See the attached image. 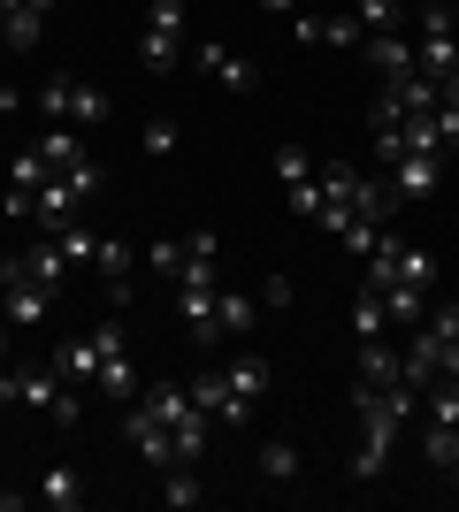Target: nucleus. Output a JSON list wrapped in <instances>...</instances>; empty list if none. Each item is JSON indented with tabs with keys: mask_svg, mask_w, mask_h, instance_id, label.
<instances>
[{
	"mask_svg": "<svg viewBox=\"0 0 459 512\" xmlns=\"http://www.w3.org/2000/svg\"><path fill=\"white\" fill-rule=\"evenodd\" d=\"M261 321V306L245 299V291H215V344H230V337H245Z\"/></svg>",
	"mask_w": 459,
	"mask_h": 512,
	"instance_id": "obj_17",
	"label": "nucleus"
},
{
	"mask_svg": "<svg viewBox=\"0 0 459 512\" xmlns=\"http://www.w3.org/2000/svg\"><path fill=\"white\" fill-rule=\"evenodd\" d=\"M8 360H16V321L0 314V367H8Z\"/></svg>",
	"mask_w": 459,
	"mask_h": 512,
	"instance_id": "obj_27",
	"label": "nucleus"
},
{
	"mask_svg": "<svg viewBox=\"0 0 459 512\" xmlns=\"http://www.w3.org/2000/svg\"><path fill=\"white\" fill-rule=\"evenodd\" d=\"M39 497H46L54 512H77V505H85V482H77V467H46Z\"/></svg>",
	"mask_w": 459,
	"mask_h": 512,
	"instance_id": "obj_20",
	"label": "nucleus"
},
{
	"mask_svg": "<svg viewBox=\"0 0 459 512\" xmlns=\"http://www.w3.org/2000/svg\"><path fill=\"white\" fill-rule=\"evenodd\" d=\"M138 146H146L153 161H161V153H176V123H146V130H138Z\"/></svg>",
	"mask_w": 459,
	"mask_h": 512,
	"instance_id": "obj_26",
	"label": "nucleus"
},
{
	"mask_svg": "<svg viewBox=\"0 0 459 512\" xmlns=\"http://www.w3.org/2000/svg\"><path fill=\"white\" fill-rule=\"evenodd\" d=\"M138 62L161 69V77L192 62V8H184V0H153L146 8V23H138Z\"/></svg>",
	"mask_w": 459,
	"mask_h": 512,
	"instance_id": "obj_2",
	"label": "nucleus"
},
{
	"mask_svg": "<svg viewBox=\"0 0 459 512\" xmlns=\"http://www.w3.org/2000/svg\"><path fill=\"white\" fill-rule=\"evenodd\" d=\"M138 260H146V276L169 283L176 268H184V237H161V245H138Z\"/></svg>",
	"mask_w": 459,
	"mask_h": 512,
	"instance_id": "obj_23",
	"label": "nucleus"
},
{
	"mask_svg": "<svg viewBox=\"0 0 459 512\" xmlns=\"http://www.w3.org/2000/svg\"><path fill=\"white\" fill-rule=\"evenodd\" d=\"M291 39H299V46H345V54H360L368 31H360L352 8H299V16H291Z\"/></svg>",
	"mask_w": 459,
	"mask_h": 512,
	"instance_id": "obj_7",
	"label": "nucleus"
},
{
	"mask_svg": "<svg viewBox=\"0 0 459 512\" xmlns=\"http://www.w3.org/2000/svg\"><path fill=\"white\" fill-rule=\"evenodd\" d=\"M8 383H16V406H31V413H46L54 428H77V390H69V375L54 360H39V367H16L8 360Z\"/></svg>",
	"mask_w": 459,
	"mask_h": 512,
	"instance_id": "obj_3",
	"label": "nucleus"
},
{
	"mask_svg": "<svg viewBox=\"0 0 459 512\" xmlns=\"http://www.w3.org/2000/svg\"><path fill=\"white\" fill-rule=\"evenodd\" d=\"M138 245H123V237H100V253H92V276L108 283V306H131V283H138Z\"/></svg>",
	"mask_w": 459,
	"mask_h": 512,
	"instance_id": "obj_10",
	"label": "nucleus"
},
{
	"mask_svg": "<svg viewBox=\"0 0 459 512\" xmlns=\"http://www.w3.org/2000/svg\"><path fill=\"white\" fill-rule=\"evenodd\" d=\"M268 16H299V0H261Z\"/></svg>",
	"mask_w": 459,
	"mask_h": 512,
	"instance_id": "obj_29",
	"label": "nucleus"
},
{
	"mask_svg": "<svg viewBox=\"0 0 459 512\" xmlns=\"http://www.w3.org/2000/svg\"><path fill=\"white\" fill-rule=\"evenodd\" d=\"M383 184H391V199H437L444 161H437V153H398L391 169H383Z\"/></svg>",
	"mask_w": 459,
	"mask_h": 512,
	"instance_id": "obj_11",
	"label": "nucleus"
},
{
	"mask_svg": "<svg viewBox=\"0 0 459 512\" xmlns=\"http://www.w3.org/2000/svg\"><path fill=\"white\" fill-rule=\"evenodd\" d=\"M444 428H452V436H459V413H452V421H444Z\"/></svg>",
	"mask_w": 459,
	"mask_h": 512,
	"instance_id": "obj_32",
	"label": "nucleus"
},
{
	"mask_svg": "<svg viewBox=\"0 0 459 512\" xmlns=\"http://www.w3.org/2000/svg\"><path fill=\"white\" fill-rule=\"evenodd\" d=\"M452 497H459V467H452Z\"/></svg>",
	"mask_w": 459,
	"mask_h": 512,
	"instance_id": "obj_33",
	"label": "nucleus"
},
{
	"mask_svg": "<svg viewBox=\"0 0 459 512\" xmlns=\"http://www.w3.org/2000/svg\"><path fill=\"white\" fill-rule=\"evenodd\" d=\"M368 283H383V291H391V283H421V291H437V260L421 253V245H406V237L383 230V245L368 253Z\"/></svg>",
	"mask_w": 459,
	"mask_h": 512,
	"instance_id": "obj_5",
	"label": "nucleus"
},
{
	"mask_svg": "<svg viewBox=\"0 0 459 512\" xmlns=\"http://www.w3.org/2000/svg\"><path fill=\"white\" fill-rule=\"evenodd\" d=\"M0 314L16 321V329H39V321L54 314V291H39V283H31V276H16V283H8V291H0Z\"/></svg>",
	"mask_w": 459,
	"mask_h": 512,
	"instance_id": "obj_14",
	"label": "nucleus"
},
{
	"mask_svg": "<svg viewBox=\"0 0 459 512\" xmlns=\"http://www.w3.org/2000/svg\"><path fill=\"white\" fill-rule=\"evenodd\" d=\"M54 367H62L69 383H92V375H100V352H92V329H85V337H69V344H54Z\"/></svg>",
	"mask_w": 459,
	"mask_h": 512,
	"instance_id": "obj_19",
	"label": "nucleus"
},
{
	"mask_svg": "<svg viewBox=\"0 0 459 512\" xmlns=\"http://www.w3.org/2000/svg\"><path fill=\"white\" fill-rule=\"evenodd\" d=\"M215 283H222V237L192 230L184 237V268L169 276V291H215Z\"/></svg>",
	"mask_w": 459,
	"mask_h": 512,
	"instance_id": "obj_9",
	"label": "nucleus"
},
{
	"mask_svg": "<svg viewBox=\"0 0 459 512\" xmlns=\"http://www.w3.org/2000/svg\"><path fill=\"white\" fill-rule=\"evenodd\" d=\"M39 115L46 123H62V130H85V123H108V92L85 85V77H46L39 85Z\"/></svg>",
	"mask_w": 459,
	"mask_h": 512,
	"instance_id": "obj_4",
	"label": "nucleus"
},
{
	"mask_svg": "<svg viewBox=\"0 0 459 512\" xmlns=\"http://www.w3.org/2000/svg\"><path fill=\"white\" fill-rule=\"evenodd\" d=\"M414 69L429 85H452L459 77V39L452 31H414Z\"/></svg>",
	"mask_w": 459,
	"mask_h": 512,
	"instance_id": "obj_13",
	"label": "nucleus"
},
{
	"mask_svg": "<svg viewBox=\"0 0 459 512\" xmlns=\"http://www.w3.org/2000/svg\"><path fill=\"white\" fill-rule=\"evenodd\" d=\"M16 107H23V92H16V85H0V123H8Z\"/></svg>",
	"mask_w": 459,
	"mask_h": 512,
	"instance_id": "obj_28",
	"label": "nucleus"
},
{
	"mask_svg": "<svg viewBox=\"0 0 459 512\" xmlns=\"http://www.w3.org/2000/svg\"><path fill=\"white\" fill-rule=\"evenodd\" d=\"M261 474H268V482H291V474H299V451H291L284 436H268V444H261Z\"/></svg>",
	"mask_w": 459,
	"mask_h": 512,
	"instance_id": "obj_24",
	"label": "nucleus"
},
{
	"mask_svg": "<svg viewBox=\"0 0 459 512\" xmlns=\"http://www.w3.org/2000/svg\"><path fill=\"white\" fill-rule=\"evenodd\" d=\"M161 497H169L176 512H192V505H199V497H207V490H199V474L184 467V459H176V467H161Z\"/></svg>",
	"mask_w": 459,
	"mask_h": 512,
	"instance_id": "obj_22",
	"label": "nucleus"
},
{
	"mask_svg": "<svg viewBox=\"0 0 459 512\" xmlns=\"http://www.w3.org/2000/svg\"><path fill=\"white\" fill-rule=\"evenodd\" d=\"M352 337H398L391 314H383V291H375V283H360V299H352Z\"/></svg>",
	"mask_w": 459,
	"mask_h": 512,
	"instance_id": "obj_18",
	"label": "nucleus"
},
{
	"mask_svg": "<svg viewBox=\"0 0 459 512\" xmlns=\"http://www.w3.org/2000/svg\"><path fill=\"white\" fill-rule=\"evenodd\" d=\"M268 360H230V367H199L192 375V398H199V413L215 428H245L253 413H261V398H268Z\"/></svg>",
	"mask_w": 459,
	"mask_h": 512,
	"instance_id": "obj_1",
	"label": "nucleus"
},
{
	"mask_svg": "<svg viewBox=\"0 0 459 512\" xmlns=\"http://www.w3.org/2000/svg\"><path fill=\"white\" fill-rule=\"evenodd\" d=\"M92 352H100V375H92V390H108V398H123V406H131V398H138L131 337H123L115 321H100V329H92Z\"/></svg>",
	"mask_w": 459,
	"mask_h": 512,
	"instance_id": "obj_6",
	"label": "nucleus"
},
{
	"mask_svg": "<svg viewBox=\"0 0 459 512\" xmlns=\"http://www.w3.org/2000/svg\"><path fill=\"white\" fill-rule=\"evenodd\" d=\"M314 169H322V161H314L306 146H276V176H284V184H306Z\"/></svg>",
	"mask_w": 459,
	"mask_h": 512,
	"instance_id": "obj_25",
	"label": "nucleus"
},
{
	"mask_svg": "<svg viewBox=\"0 0 459 512\" xmlns=\"http://www.w3.org/2000/svg\"><path fill=\"white\" fill-rule=\"evenodd\" d=\"M184 69H199V77H207V85H222V92H253V85H261V69L245 62V54H230L222 39H199Z\"/></svg>",
	"mask_w": 459,
	"mask_h": 512,
	"instance_id": "obj_8",
	"label": "nucleus"
},
{
	"mask_svg": "<svg viewBox=\"0 0 459 512\" xmlns=\"http://www.w3.org/2000/svg\"><path fill=\"white\" fill-rule=\"evenodd\" d=\"M444 100H452V107H459V77H452V85H444Z\"/></svg>",
	"mask_w": 459,
	"mask_h": 512,
	"instance_id": "obj_31",
	"label": "nucleus"
},
{
	"mask_svg": "<svg viewBox=\"0 0 459 512\" xmlns=\"http://www.w3.org/2000/svg\"><path fill=\"white\" fill-rule=\"evenodd\" d=\"M16 406V383H8V367H0V413Z\"/></svg>",
	"mask_w": 459,
	"mask_h": 512,
	"instance_id": "obj_30",
	"label": "nucleus"
},
{
	"mask_svg": "<svg viewBox=\"0 0 459 512\" xmlns=\"http://www.w3.org/2000/svg\"><path fill=\"white\" fill-rule=\"evenodd\" d=\"M23 276L39 283V291H54V299H62V291H69V276H77V268H69V260H62V245H54V237H39V245L23 253Z\"/></svg>",
	"mask_w": 459,
	"mask_h": 512,
	"instance_id": "obj_15",
	"label": "nucleus"
},
{
	"mask_svg": "<svg viewBox=\"0 0 459 512\" xmlns=\"http://www.w3.org/2000/svg\"><path fill=\"white\" fill-rule=\"evenodd\" d=\"M352 16H360V31H398V23H414V8L406 0H352Z\"/></svg>",
	"mask_w": 459,
	"mask_h": 512,
	"instance_id": "obj_21",
	"label": "nucleus"
},
{
	"mask_svg": "<svg viewBox=\"0 0 459 512\" xmlns=\"http://www.w3.org/2000/svg\"><path fill=\"white\" fill-rule=\"evenodd\" d=\"M352 383H406L398 337H360V375H352Z\"/></svg>",
	"mask_w": 459,
	"mask_h": 512,
	"instance_id": "obj_16",
	"label": "nucleus"
},
{
	"mask_svg": "<svg viewBox=\"0 0 459 512\" xmlns=\"http://www.w3.org/2000/svg\"><path fill=\"white\" fill-rule=\"evenodd\" d=\"M360 54L375 62V77H383V85H391V77H406V69H414V23H398V31H368V39H360Z\"/></svg>",
	"mask_w": 459,
	"mask_h": 512,
	"instance_id": "obj_12",
	"label": "nucleus"
}]
</instances>
